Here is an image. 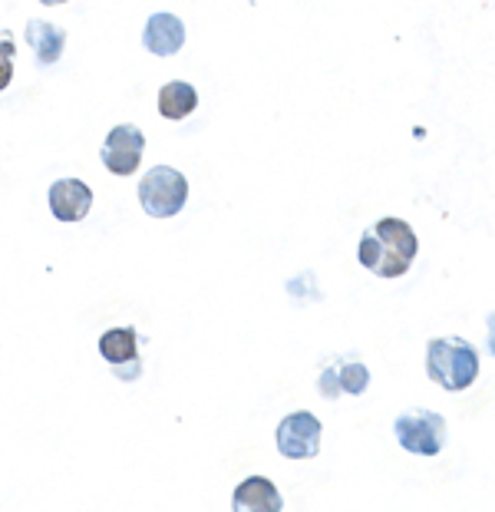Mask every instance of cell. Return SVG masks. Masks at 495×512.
Instances as JSON below:
<instances>
[{
  "label": "cell",
  "instance_id": "1",
  "mask_svg": "<svg viewBox=\"0 0 495 512\" xmlns=\"http://www.w3.org/2000/svg\"><path fill=\"white\" fill-rule=\"evenodd\" d=\"M416 252H420V238H416L410 222L380 219L363 232L357 245V261L377 278H403L413 268Z\"/></svg>",
  "mask_w": 495,
  "mask_h": 512
},
{
  "label": "cell",
  "instance_id": "2",
  "mask_svg": "<svg viewBox=\"0 0 495 512\" xmlns=\"http://www.w3.org/2000/svg\"><path fill=\"white\" fill-rule=\"evenodd\" d=\"M426 374L449 394L469 390L479 377V351L462 337H433L426 344Z\"/></svg>",
  "mask_w": 495,
  "mask_h": 512
},
{
  "label": "cell",
  "instance_id": "3",
  "mask_svg": "<svg viewBox=\"0 0 495 512\" xmlns=\"http://www.w3.org/2000/svg\"><path fill=\"white\" fill-rule=\"evenodd\" d=\"M189 202V179L172 166H152L139 182V205L152 219H172Z\"/></svg>",
  "mask_w": 495,
  "mask_h": 512
},
{
  "label": "cell",
  "instance_id": "4",
  "mask_svg": "<svg viewBox=\"0 0 495 512\" xmlns=\"http://www.w3.org/2000/svg\"><path fill=\"white\" fill-rule=\"evenodd\" d=\"M393 433L396 443L416 456H439L446 446V420L436 410H403L393 423Z\"/></svg>",
  "mask_w": 495,
  "mask_h": 512
},
{
  "label": "cell",
  "instance_id": "5",
  "mask_svg": "<svg viewBox=\"0 0 495 512\" xmlns=\"http://www.w3.org/2000/svg\"><path fill=\"white\" fill-rule=\"evenodd\" d=\"M321 437V420L307 410H294L278 423V453L284 460H314L321 453Z\"/></svg>",
  "mask_w": 495,
  "mask_h": 512
},
{
  "label": "cell",
  "instance_id": "6",
  "mask_svg": "<svg viewBox=\"0 0 495 512\" xmlns=\"http://www.w3.org/2000/svg\"><path fill=\"white\" fill-rule=\"evenodd\" d=\"M370 387V367L360 361L357 354H340V357H327L321 374H317V390L327 400L337 397H360L363 390Z\"/></svg>",
  "mask_w": 495,
  "mask_h": 512
},
{
  "label": "cell",
  "instance_id": "7",
  "mask_svg": "<svg viewBox=\"0 0 495 512\" xmlns=\"http://www.w3.org/2000/svg\"><path fill=\"white\" fill-rule=\"evenodd\" d=\"M142 152H146L142 129L132 123H119L109 129V136L103 143V166L113 172V176H132L142 162Z\"/></svg>",
  "mask_w": 495,
  "mask_h": 512
},
{
  "label": "cell",
  "instance_id": "8",
  "mask_svg": "<svg viewBox=\"0 0 495 512\" xmlns=\"http://www.w3.org/2000/svg\"><path fill=\"white\" fill-rule=\"evenodd\" d=\"M99 354L106 364H113L119 380H136L142 374L139 364V334L136 328H113L99 337Z\"/></svg>",
  "mask_w": 495,
  "mask_h": 512
},
{
  "label": "cell",
  "instance_id": "9",
  "mask_svg": "<svg viewBox=\"0 0 495 512\" xmlns=\"http://www.w3.org/2000/svg\"><path fill=\"white\" fill-rule=\"evenodd\" d=\"M57 222H83L93 209V189L83 179H57L47 192Z\"/></svg>",
  "mask_w": 495,
  "mask_h": 512
},
{
  "label": "cell",
  "instance_id": "10",
  "mask_svg": "<svg viewBox=\"0 0 495 512\" xmlns=\"http://www.w3.org/2000/svg\"><path fill=\"white\" fill-rule=\"evenodd\" d=\"M231 509L235 512H281L284 499L281 489L271 483L268 476H248L241 479L231 493Z\"/></svg>",
  "mask_w": 495,
  "mask_h": 512
},
{
  "label": "cell",
  "instance_id": "11",
  "mask_svg": "<svg viewBox=\"0 0 495 512\" xmlns=\"http://www.w3.org/2000/svg\"><path fill=\"white\" fill-rule=\"evenodd\" d=\"M185 43V24L175 14H152L142 30V47L156 57H172Z\"/></svg>",
  "mask_w": 495,
  "mask_h": 512
},
{
  "label": "cell",
  "instance_id": "12",
  "mask_svg": "<svg viewBox=\"0 0 495 512\" xmlns=\"http://www.w3.org/2000/svg\"><path fill=\"white\" fill-rule=\"evenodd\" d=\"M24 40L27 47L33 50L40 67H53L60 57H63V47H66V30L50 24V20H27L24 27Z\"/></svg>",
  "mask_w": 495,
  "mask_h": 512
},
{
  "label": "cell",
  "instance_id": "13",
  "mask_svg": "<svg viewBox=\"0 0 495 512\" xmlns=\"http://www.w3.org/2000/svg\"><path fill=\"white\" fill-rule=\"evenodd\" d=\"M198 110V90L192 83L185 80H172L165 83L159 90V113L165 119H172V123H179V119L192 116Z\"/></svg>",
  "mask_w": 495,
  "mask_h": 512
},
{
  "label": "cell",
  "instance_id": "14",
  "mask_svg": "<svg viewBox=\"0 0 495 512\" xmlns=\"http://www.w3.org/2000/svg\"><path fill=\"white\" fill-rule=\"evenodd\" d=\"M14 57H17L14 34H0V93L14 80Z\"/></svg>",
  "mask_w": 495,
  "mask_h": 512
},
{
  "label": "cell",
  "instance_id": "15",
  "mask_svg": "<svg viewBox=\"0 0 495 512\" xmlns=\"http://www.w3.org/2000/svg\"><path fill=\"white\" fill-rule=\"evenodd\" d=\"M489 351H492V357H495V314H489Z\"/></svg>",
  "mask_w": 495,
  "mask_h": 512
},
{
  "label": "cell",
  "instance_id": "16",
  "mask_svg": "<svg viewBox=\"0 0 495 512\" xmlns=\"http://www.w3.org/2000/svg\"><path fill=\"white\" fill-rule=\"evenodd\" d=\"M40 4H47V7H60V4H66V0H40Z\"/></svg>",
  "mask_w": 495,
  "mask_h": 512
}]
</instances>
